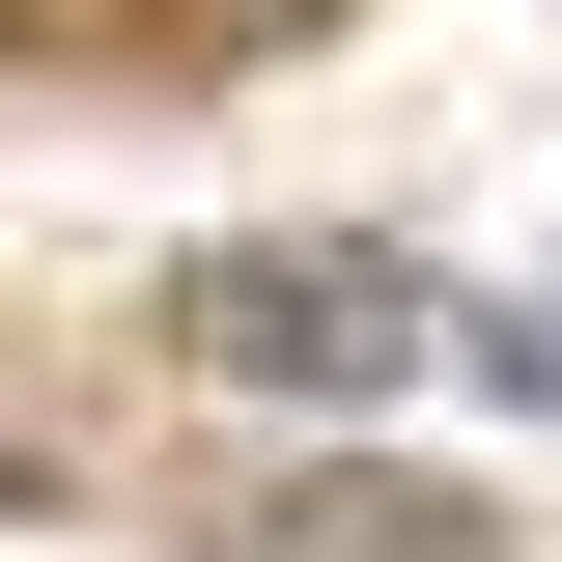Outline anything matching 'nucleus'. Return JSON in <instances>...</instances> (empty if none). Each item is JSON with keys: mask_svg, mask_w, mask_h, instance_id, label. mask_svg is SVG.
Masks as SVG:
<instances>
[{"mask_svg": "<svg viewBox=\"0 0 562 562\" xmlns=\"http://www.w3.org/2000/svg\"><path fill=\"white\" fill-rule=\"evenodd\" d=\"M169 338H198L225 394H422V366H450V281L366 254V225H254V254L169 281Z\"/></svg>", "mask_w": 562, "mask_h": 562, "instance_id": "1", "label": "nucleus"}, {"mask_svg": "<svg viewBox=\"0 0 562 562\" xmlns=\"http://www.w3.org/2000/svg\"><path fill=\"white\" fill-rule=\"evenodd\" d=\"M254 562H506V506L422 479V450H310V479L254 506Z\"/></svg>", "mask_w": 562, "mask_h": 562, "instance_id": "2", "label": "nucleus"}]
</instances>
